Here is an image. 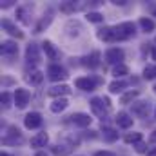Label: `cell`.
<instances>
[{
  "mask_svg": "<svg viewBox=\"0 0 156 156\" xmlns=\"http://www.w3.org/2000/svg\"><path fill=\"white\" fill-rule=\"evenodd\" d=\"M151 11H153V13L156 15V5H151Z\"/></svg>",
  "mask_w": 156,
  "mask_h": 156,
  "instance_id": "cell-37",
  "label": "cell"
},
{
  "mask_svg": "<svg viewBox=\"0 0 156 156\" xmlns=\"http://www.w3.org/2000/svg\"><path fill=\"white\" fill-rule=\"evenodd\" d=\"M136 96H138V91H129V93H125V94L122 96V104H129V102H133Z\"/></svg>",
  "mask_w": 156,
  "mask_h": 156,
  "instance_id": "cell-25",
  "label": "cell"
},
{
  "mask_svg": "<svg viewBox=\"0 0 156 156\" xmlns=\"http://www.w3.org/2000/svg\"><path fill=\"white\" fill-rule=\"evenodd\" d=\"M98 37H100L102 40H105V42H118L115 27H104V29H100Z\"/></svg>",
  "mask_w": 156,
  "mask_h": 156,
  "instance_id": "cell-6",
  "label": "cell"
},
{
  "mask_svg": "<svg viewBox=\"0 0 156 156\" xmlns=\"http://www.w3.org/2000/svg\"><path fill=\"white\" fill-rule=\"evenodd\" d=\"M47 140H49V136H47L45 133H38L37 136L31 138V145H33V147H45Z\"/></svg>",
  "mask_w": 156,
  "mask_h": 156,
  "instance_id": "cell-12",
  "label": "cell"
},
{
  "mask_svg": "<svg viewBox=\"0 0 156 156\" xmlns=\"http://www.w3.org/2000/svg\"><path fill=\"white\" fill-rule=\"evenodd\" d=\"M67 93H69V87L67 85H55V87L49 89V94L51 96H64Z\"/></svg>",
  "mask_w": 156,
  "mask_h": 156,
  "instance_id": "cell-18",
  "label": "cell"
},
{
  "mask_svg": "<svg viewBox=\"0 0 156 156\" xmlns=\"http://www.w3.org/2000/svg\"><path fill=\"white\" fill-rule=\"evenodd\" d=\"M9 100H11V96H9V93H2V102L7 105L9 104Z\"/></svg>",
  "mask_w": 156,
  "mask_h": 156,
  "instance_id": "cell-32",
  "label": "cell"
},
{
  "mask_svg": "<svg viewBox=\"0 0 156 156\" xmlns=\"http://www.w3.org/2000/svg\"><path fill=\"white\" fill-rule=\"evenodd\" d=\"M123 140H125L127 144H138V142L142 140V134H140V133H127Z\"/></svg>",
  "mask_w": 156,
  "mask_h": 156,
  "instance_id": "cell-22",
  "label": "cell"
},
{
  "mask_svg": "<svg viewBox=\"0 0 156 156\" xmlns=\"http://www.w3.org/2000/svg\"><path fill=\"white\" fill-rule=\"evenodd\" d=\"M116 123L120 125V127H122V129H129V127L133 125V118L129 116L127 113H118Z\"/></svg>",
  "mask_w": 156,
  "mask_h": 156,
  "instance_id": "cell-11",
  "label": "cell"
},
{
  "mask_svg": "<svg viewBox=\"0 0 156 156\" xmlns=\"http://www.w3.org/2000/svg\"><path fill=\"white\" fill-rule=\"evenodd\" d=\"M42 45H44V51H45V55H47V56H49L51 60H55V58L58 56V51L55 49V45H53L51 42H44Z\"/></svg>",
  "mask_w": 156,
  "mask_h": 156,
  "instance_id": "cell-19",
  "label": "cell"
},
{
  "mask_svg": "<svg viewBox=\"0 0 156 156\" xmlns=\"http://www.w3.org/2000/svg\"><path fill=\"white\" fill-rule=\"evenodd\" d=\"M26 56H27V60H29V62H33V64H37V62L40 60L38 47H37L35 44H31V45L27 47V51H26Z\"/></svg>",
  "mask_w": 156,
  "mask_h": 156,
  "instance_id": "cell-13",
  "label": "cell"
},
{
  "mask_svg": "<svg viewBox=\"0 0 156 156\" xmlns=\"http://www.w3.org/2000/svg\"><path fill=\"white\" fill-rule=\"evenodd\" d=\"M151 142H156V131L151 134Z\"/></svg>",
  "mask_w": 156,
  "mask_h": 156,
  "instance_id": "cell-36",
  "label": "cell"
},
{
  "mask_svg": "<svg viewBox=\"0 0 156 156\" xmlns=\"http://www.w3.org/2000/svg\"><path fill=\"white\" fill-rule=\"evenodd\" d=\"M49 22H51V16H47V18H42V20H40V24L35 27V33H40L44 27H47V26H49Z\"/></svg>",
  "mask_w": 156,
  "mask_h": 156,
  "instance_id": "cell-30",
  "label": "cell"
},
{
  "mask_svg": "<svg viewBox=\"0 0 156 156\" xmlns=\"http://www.w3.org/2000/svg\"><path fill=\"white\" fill-rule=\"evenodd\" d=\"M140 26H142V29H144L145 33L154 31V22H153L151 18H140Z\"/></svg>",
  "mask_w": 156,
  "mask_h": 156,
  "instance_id": "cell-20",
  "label": "cell"
},
{
  "mask_svg": "<svg viewBox=\"0 0 156 156\" xmlns=\"http://www.w3.org/2000/svg\"><path fill=\"white\" fill-rule=\"evenodd\" d=\"M123 87H125V82H113V83L109 85L111 93H120V91H122Z\"/></svg>",
  "mask_w": 156,
  "mask_h": 156,
  "instance_id": "cell-29",
  "label": "cell"
},
{
  "mask_svg": "<svg viewBox=\"0 0 156 156\" xmlns=\"http://www.w3.org/2000/svg\"><path fill=\"white\" fill-rule=\"evenodd\" d=\"M147 156H156V147H153V149L147 153Z\"/></svg>",
  "mask_w": 156,
  "mask_h": 156,
  "instance_id": "cell-35",
  "label": "cell"
},
{
  "mask_svg": "<svg viewBox=\"0 0 156 156\" xmlns=\"http://www.w3.org/2000/svg\"><path fill=\"white\" fill-rule=\"evenodd\" d=\"M133 113L138 115V116H147V113H149V104H147V102H136V104H133Z\"/></svg>",
  "mask_w": 156,
  "mask_h": 156,
  "instance_id": "cell-10",
  "label": "cell"
},
{
  "mask_svg": "<svg viewBox=\"0 0 156 156\" xmlns=\"http://www.w3.org/2000/svg\"><path fill=\"white\" fill-rule=\"evenodd\" d=\"M27 102H29V91L27 89H16L15 91V104H16V107L24 109L27 105Z\"/></svg>",
  "mask_w": 156,
  "mask_h": 156,
  "instance_id": "cell-2",
  "label": "cell"
},
{
  "mask_svg": "<svg viewBox=\"0 0 156 156\" xmlns=\"http://www.w3.org/2000/svg\"><path fill=\"white\" fill-rule=\"evenodd\" d=\"M66 107H67V100H66V98H56V100L51 104V111H53V113H62Z\"/></svg>",
  "mask_w": 156,
  "mask_h": 156,
  "instance_id": "cell-17",
  "label": "cell"
},
{
  "mask_svg": "<svg viewBox=\"0 0 156 156\" xmlns=\"http://www.w3.org/2000/svg\"><path fill=\"white\" fill-rule=\"evenodd\" d=\"M35 156H47V154H45V153H37Z\"/></svg>",
  "mask_w": 156,
  "mask_h": 156,
  "instance_id": "cell-39",
  "label": "cell"
},
{
  "mask_svg": "<svg viewBox=\"0 0 156 156\" xmlns=\"http://www.w3.org/2000/svg\"><path fill=\"white\" fill-rule=\"evenodd\" d=\"M75 9H76V5H75V2H64V4L60 5V11H62V13H67V15H71V13H75Z\"/></svg>",
  "mask_w": 156,
  "mask_h": 156,
  "instance_id": "cell-23",
  "label": "cell"
},
{
  "mask_svg": "<svg viewBox=\"0 0 156 156\" xmlns=\"http://www.w3.org/2000/svg\"><path fill=\"white\" fill-rule=\"evenodd\" d=\"M154 93H156V85H154Z\"/></svg>",
  "mask_w": 156,
  "mask_h": 156,
  "instance_id": "cell-41",
  "label": "cell"
},
{
  "mask_svg": "<svg viewBox=\"0 0 156 156\" xmlns=\"http://www.w3.org/2000/svg\"><path fill=\"white\" fill-rule=\"evenodd\" d=\"M69 151H71V149H58V147H53V154H56V156H66V154H69Z\"/></svg>",
  "mask_w": 156,
  "mask_h": 156,
  "instance_id": "cell-31",
  "label": "cell"
},
{
  "mask_svg": "<svg viewBox=\"0 0 156 156\" xmlns=\"http://www.w3.org/2000/svg\"><path fill=\"white\" fill-rule=\"evenodd\" d=\"M91 109H93V113L96 115V116H105V107H104V102L100 100V98H93L91 100Z\"/></svg>",
  "mask_w": 156,
  "mask_h": 156,
  "instance_id": "cell-8",
  "label": "cell"
},
{
  "mask_svg": "<svg viewBox=\"0 0 156 156\" xmlns=\"http://www.w3.org/2000/svg\"><path fill=\"white\" fill-rule=\"evenodd\" d=\"M24 123H26V127L27 129H37L42 125V116H40L38 113H29L26 120H24Z\"/></svg>",
  "mask_w": 156,
  "mask_h": 156,
  "instance_id": "cell-4",
  "label": "cell"
},
{
  "mask_svg": "<svg viewBox=\"0 0 156 156\" xmlns=\"http://www.w3.org/2000/svg\"><path fill=\"white\" fill-rule=\"evenodd\" d=\"M16 53H18V45L16 44H13V42H4L2 44V55L11 56V55H16Z\"/></svg>",
  "mask_w": 156,
  "mask_h": 156,
  "instance_id": "cell-15",
  "label": "cell"
},
{
  "mask_svg": "<svg viewBox=\"0 0 156 156\" xmlns=\"http://www.w3.org/2000/svg\"><path fill=\"white\" fill-rule=\"evenodd\" d=\"M71 122L75 125H78V127H87L91 123V116L89 115H83V113H76V115L71 116Z\"/></svg>",
  "mask_w": 156,
  "mask_h": 156,
  "instance_id": "cell-7",
  "label": "cell"
},
{
  "mask_svg": "<svg viewBox=\"0 0 156 156\" xmlns=\"http://www.w3.org/2000/svg\"><path fill=\"white\" fill-rule=\"evenodd\" d=\"M27 80H29L33 85H38V83H42V80H44V75H42L40 71H33V73L27 76Z\"/></svg>",
  "mask_w": 156,
  "mask_h": 156,
  "instance_id": "cell-21",
  "label": "cell"
},
{
  "mask_svg": "<svg viewBox=\"0 0 156 156\" xmlns=\"http://www.w3.org/2000/svg\"><path fill=\"white\" fill-rule=\"evenodd\" d=\"M153 58H154V60H156V47H154V49H153Z\"/></svg>",
  "mask_w": 156,
  "mask_h": 156,
  "instance_id": "cell-38",
  "label": "cell"
},
{
  "mask_svg": "<svg viewBox=\"0 0 156 156\" xmlns=\"http://www.w3.org/2000/svg\"><path fill=\"white\" fill-rule=\"evenodd\" d=\"M94 156H115L113 153H107V151H100V153H96Z\"/></svg>",
  "mask_w": 156,
  "mask_h": 156,
  "instance_id": "cell-34",
  "label": "cell"
},
{
  "mask_svg": "<svg viewBox=\"0 0 156 156\" xmlns=\"http://www.w3.org/2000/svg\"><path fill=\"white\" fill-rule=\"evenodd\" d=\"M136 151H138V153H145V144L138 142V145H136Z\"/></svg>",
  "mask_w": 156,
  "mask_h": 156,
  "instance_id": "cell-33",
  "label": "cell"
},
{
  "mask_svg": "<svg viewBox=\"0 0 156 156\" xmlns=\"http://www.w3.org/2000/svg\"><path fill=\"white\" fill-rule=\"evenodd\" d=\"M47 75H49V78L51 80H64V78H67V75H66V71L60 67V66H49V69H47Z\"/></svg>",
  "mask_w": 156,
  "mask_h": 156,
  "instance_id": "cell-5",
  "label": "cell"
},
{
  "mask_svg": "<svg viewBox=\"0 0 156 156\" xmlns=\"http://www.w3.org/2000/svg\"><path fill=\"white\" fill-rule=\"evenodd\" d=\"M2 26H4V29L9 33V35H13V37H16V38H22L24 35L16 29V26H13V22H9V20H4L2 22Z\"/></svg>",
  "mask_w": 156,
  "mask_h": 156,
  "instance_id": "cell-14",
  "label": "cell"
},
{
  "mask_svg": "<svg viewBox=\"0 0 156 156\" xmlns=\"http://www.w3.org/2000/svg\"><path fill=\"white\" fill-rule=\"evenodd\" d=\"M0 156H9V154H5V153H2V154H0Z\"/></svg>",
  "mask_w": 156,
  "mask_h": 156,
  "instance_id": "cell-40",
  "label": "cell"
},
{
  "mask_svg": "<svg viewBox=\"0 0 156 156\" xmlns=\"http://www.w3.org/2000/svg\"><path fill=\"white\" fill-rule=\"evenodd\" d=\"M76 87L78 89H82V91H93L94 89V80H91V78H76Z\"/></svg>",
  "mask_w": 156,
  "mask_h": 156,
  "instance_id": "cell-9",
  "label": "cell"
},
{
  "mask_svg": "<svg viewBox=\"0 0 156 156\" xmlns=\"http://www.w3.org/2000/svg\"><path fill=\"white\" fill-rule=\"evenodd\" d=\"M115 31H116L118 40H127L131 37H134V24L133 22H123L118 27H115Z\"/></svg>",
  "mask_w": 156,
  "mask_h": 156,
  "instance_id": "cell-1",
  "label": "cell"
},
{
  "mask_svg": "<svg viewBox=\"0 0 156 156\" xmlns=\"http://www.w3.org/2000/svg\"><path fill=\"white\" fill-rule=\"evenodd\" d=\"M87 20H89V22H94V24H98V22H102V20H104V16H102L100 13L89 11V13H87Z\"/></svg>",
  "mask_w": 156,
  "mask_h": 156,
  "instance_id": "cell-24",
  "label": "cell"
},
{
  "mask_svg": "<svg viewBox=\"0 0 156 156\" xmlns=\"http://www.w3.org/2000/svg\"><path fill=\"white\" fill-rule=\"evenodd\" d=\"M127 73H129V69H127L123 64H120V66H116V67L113 69V75H115V76H123V75H127Z\"/></svg>",
  "mask_w": 156,
  "mask_h": 156,
  "instance_id": "cell-27",
  "label": "cell"
},
{
  "mask_svg": "<svg viewBox=\"0 0 156 156\" xmlns=\"http://www.w3.org/2000/svg\"><path fill=\"white\" fill-rule=\"evenodd\" d=\"M104 136H105L107 142H115V140L118 138V133L113 131V129H105V131H104Z\"/></svg>",
  "mask_w": 156,
  "mask_h": 156,
  "instance_id": "cell-28",
  "label": "cell"
},
{
  "mask_svg": "<svg viewBox=\"0 0 156 156\" xmlns=\"http://www.w3.org/2000/svg\"><path fill=\"white\" fill-rule=\"evenodd\" d=\"M105 60H107L109 64H118V66H120V62L123 60V51L118 49V47L109 49V51L105 53Z\"/></svg>",
  "mask_w": 156,
  "mask_h": 156,
  "instance_id": "cell-3",
  "label": "cell"
},
{
  "mask_svg": "<svg viewBox=\"0 0 156 156\" xmlns=\"http://www.w3.org/2000/svg\"><path fill=\"white\" fill-rule=\"evenodd\" d=\"M100 64V53L98 51H94L91 56H85L83 58V66H89V67H96Z\"/></svg>",
  "mask_w": 156,
  "mask_h": 156,
  "instance_id": "cell-16",
  "label": "cell"
},
{
  "mask_svg": "<svg viewBox=\"0 0 156 156\" xmlns=\"http://www.w3.org/2000/svg\"><path fill=\"white\" fill-rule=\"evenodd\" d=\"M156 76V67L154 66H147L145 69H144V78H147V80H151V78Z\"/></svg>",
  "mask_w": 156,
  "mask_h": 156,
  "instance_id": "cell-26",
  "label": "cell"
}]
</instances>
